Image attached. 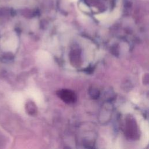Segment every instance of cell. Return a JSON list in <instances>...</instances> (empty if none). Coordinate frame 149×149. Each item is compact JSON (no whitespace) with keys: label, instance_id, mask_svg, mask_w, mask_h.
Returning <instances> with one entry per match:
<instances>
[{"label":"cell","instance_id":"cell-1","mask_svg":"<svg viewBox=\"0 0 149 149\" xmlns=\"http://www.w3.org/2000/svg\"><path fill=\"white\" fill-rule=\"evenodd\" d=\"M57 94L59 97L66 103H73L76 101V96L75 94L72 91L68 89L61 90L58 91Z\"/></svg>","mask_w":149,"mask_h":149},{"label":"cell","instance_id":"cell-2","mask_svg":"<svg viewBox=\"0 0 149 149\" xmlns=\"http://www.w3.org/2000/svg\"><path fill=\"white\" fill-rule=\"evenodd\" d=\"M26 108L27 112L31 115H33L34 113H36V111H37L36 107L33 102H27L26 104Z\"/></svg>","mask_w":149,"mask_h":149}]
</instances>
